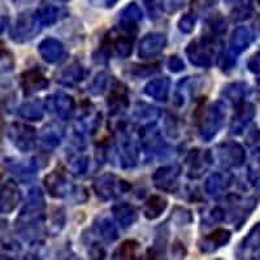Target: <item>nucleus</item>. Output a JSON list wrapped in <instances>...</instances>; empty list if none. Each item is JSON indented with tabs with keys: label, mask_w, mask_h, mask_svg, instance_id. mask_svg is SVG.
I'll return each instance as SVG.
<instances>
[{
	"label": "nucleus",
	"mask_w": 260,
	"mask_h": 260,
	"mask_svg": "<svg viewBox=\"0 0 260 260\" xmlns=\"http://www.w3.org/2000/svg\"><path fill=\"white\" fill-rule=\"evenodd\" d=\"M112 46L118 56L127 57L132 53L133 39H130V37H118L115 42H112Z\"/></svg>",
	"instance_id": "28"
},
{
	"label": "nucleus",
	"mask_w": 260,
	"mask_h": 260,
	"mask_svg": "<svg viewBox=\"0 0 260 260\" xmlns=\"http://www.w3.org/2000/svg\"><path fill=\"white\" fill-rule=\"evenodd\" d=\"M94 189L96 191L98 197H101L102 199L107 201V199L115 198L116 195L120 191H125L127 189V185L125 181L117 180L113 176H102V177L96 178L94 182Z\"/></svg>",
	"instance_id": "5"
},
{
	"label": "nucleus",
	"mask_w": 260,
	"mask_h": 260,
	"mask_svg": "<svg viewBox=\"0 0 260 260\" xmlns=\"http://www.w3.org/2000/svg\"><path fill=\"white\" fill-rule=\"evenodd\" d=\"M0 129H2V117H0Z\"/></svg>",
	"instance_id": "35"
},
{
	"label": "nucleus",
	"mask_w": 260,
	"mask_h": 260,
	"mask_svg": "<svg viewBox=\"0 0 260 260\" xmlns=\"http://www.w3.org/2000/svg\"><path fill=\"white\" fill-rule=\"evenodd\" d=\"M38 50L43 60L51 62V64L60 61L65 56L64 46L61 45V42L55 38H47L45 41H42Z\"/></svg>",
	"instance_id": "10"
},
{
	"label": "nucleus",
	"mask_w": 260,
	"mask_h": 260,
	"mask_svg": "<svg viewBox=\"0 0 260 260\" xmlns=\"http://www.w3.org/2000/svg\"><path fill=\"white\" fill-rule=\"evenodd\" d=\"M137 248H138L137 242H134V241H126V242H124L117 248V251L115 252V257H120V259H133L137 252Z\"/></svg>",
	"instance_id": "29"
},
{
	"label": "nucleus",
	"mask_w": 260,
	"mask_h": 260,
	"mask_svg": "<svg viewBox=\"0 0 260 260\" xmlns=\"http://www.w3.org/2000/svg\"><path fill=\"white\" fill-rule=\"evenodd\" d=\"M107 83H108V78L106 77V74H99L94 80V82L91 83L90 91L95 95L102 94L104 91V89L107 87Z\"/></svg>",
	"instance_id": "31"
},
{
	"label": "nucleus",
	"mask_w": 260,
	"mask_h": 260,
	"mask_svg": "<svg viewBox=\"0 0 260 260\" xmlns=\"http://www.w3.org/2000/svg\"><path fill=\"white\" fill-rule=\"evenodd\" d=\"M167 208V201L159 195H154L151 197L147 202L145 203V207H143V213L147 219L154 220L157 219L160 215H161Z\"/></svg>",
	"instance_id": "19"
},
{
	"label": "nucleus",
	"mask_w": 260,
	"mask_h": 260,
	"mask_svg": "<svg viewBox=\"0 0 260 260\" xmlns=\"http://www.w3.org/2000/svg\"><path fill=\"white\" fill-rule=\"evenodd\" d=\"M61 130L59 127H46L42 136V145L46 148L56 147L61 141Z\"/></svg>",
	"instance_id": "25"
},
{
	"label": "nucleus",
	"mask_w": 260,
	"mask_h": 260,
	"mask_svg": "<svg viewBox=\"0 0 260 260\" xmlns=\"http://www.w3.org/2000/svg\"><path fill=\"white\" fill-rule=\"evenodd\" d=\"M21 198H22V195H21L17 183L13 181H7L0 189V212H13L21 202Z\"/></svg>",
	"instance_id": "6"
},
{
	"label": "nucleus",
	"mask_w": 260,
	"mask_h": 260,
	"mask_svg": "<svg viewBox=\"0 0 260 260\" xmlns=\"http://www.w3.org/2000/svg\"><path fill=\"white\" fill-rule=\"evenodd\" d=\"M96 232L103 240L110 241V242L117 238V232H116L115 225L107 219L99 220V222L96 224Z\"/></svg>",
	"instance_id": "26"
},
{
	"label": "nucleus",
	"mask_w": 260,
	"mask_h": 260,
	"mask_svg": "<svg viewBox=\"0 0 260 260\" xmlns=\"http://www.w3.org/2000/svg\"><path fill=\"white\" fill-rule=\"evenodd\" d=\"M180 167L178 166H169L162 167L157 169V172L154 175V182L159 189L166 190V191H172L175 190L177 185V178L180 176Z\"/></svg>",
	"instance_id": "9"
},
{
	"label": "nucleus",
	"mask_w": 260,
	"mask_h": 260,
	"mask_svg": "<svg viewBox=\"0 0 260 260\" xmlns=\"http://www.w3.org/2000/svg\"><path fill=\"white\" fill-rule=\"evenodd\" d=\"M224 107L221 103H215L207 108L201 118V136L206 141H210L215 136L224 122Z\"/></svg>",
	"instance_id": "1"
},
{
	"label": "nucleus",
	"mask_w": 260,
	"mask_h": 260,
	"mask_svg": "<svg viewBox=\"0 0 260 260\" xmlns=\"http://www.w3.org/2000/svg\"><path fill=\"white\" fill-rule=\"evenodd\" d=\"M69 167H71L74 175H82L87 168V159L85 156H81V155H76L69 160Z\"/></svg>",
	"instance_id": "30"
},
{
	"label": "nucleus",
	"mask_w": 260,
	"mask_h": 260,
	"mask_svg": "<svg viewBox=\"0 0 260 260\" xmlns=\"http://www.w3.org/2000/svg\"><path fill=\"white\" fill-rule=\"evenodd\" d=\"M113 213H115L116 219L122 228L133 225L137 220L136 210L129 204H118V206L113 207Z\"/></svg>",
	"instance_id": "21"
},
{
	"label": "nucleus",
	"mask_w": 260,
	"mask_h": 260,
	"mask_svg": "<svg viewBox=\"0 0 260 260\" xmlns=\"http://www.w3.org/2000/svg\"><path fill=\"white\" fill-rule=\"evenodd\" d=\"M83 71L81 68V65L78 64H72L69 65L68 68H65L64 71L60 74V83L65 86H73L77 82H80L82 80Z\"/></svg>",
	"instance_id": "22"
},
{
	"label": "nucleus",
	"mask_w": 260,
	"mask_h": 260,
	"mask_svg": "<svg viewBox=\"0 0 260 260\" xmlns=\"http://www.w3.org/2000/svg\"><path fill=\"white\" fill-rule=\"evenodd\" d=\"M21 86L25 95H32L45 90L48 86V80L39 69H29L21 76Z\"/></svg>",
	"instance_id": "7"
},
{
	"label": "nucleus",
	"mask_w": 260,
	"mask_h": 260,
	"mask_svg": "<svg viewBox=\"0 0 260 260\" xmlns=\"http://www.w3.org/2000/svg\"><path fill=\"white\" fill-rule=\"evenodd\" d=\"M229 238H231V233H229V232L224 231V229H219V231L213 232L212 234L206 237V240L204 241H206L207 245H210L211 247H212V250H216V248L220 247V246H224L225 243L229 241Z\"/></svg>",
	"instance_id": "27"
},
{
	"label": "nucleus",
	"mask_w": 260,
	"mask_h": 260,
	"mask_svg": "<svg viewBox=\"0 0 260 260\" xmlns=\"http://www.w3.org/2000/svg\"><path fill=\"white\" fill-rule=\"evenodd\" d=\"M186 53L191 64L207 68L213 61L215 48H213V43L211 39L202 38L201 41L191 43L186 50Z\"/></svg>",
	"instance_id": "2"
},
{
	"label": "nucleus",
	"mask_w": 260,
	"mask_h": 260,
	"mask_svg": "<svg viewBox=\"0 0 260 260\" xmlns=\"http://www.w3.org/2000/svg\"><path fill=\"white\" fill-rule=\"evenodd\" d=\"M120 156L124 167H133L137 162V151L136 146L132 142V139L127 136H122L121 143H120Z\"/></svg>",
	"instance_id": "18"
},
{
	"label": "nucleus",
	"mask_w": 260,
	"mask_h": 260,
	"mask_svg": "<svg viewBox=\"0 0 260 260\" xmlns=\"http://www.w3.org/2000/svg\"><path fill=\"white\" fill-rule=\"evenodd\" d=\"M210 160L208 154L201 152L199 150L192 151L189 159H187L190 177H199L203 173V171H206L207 166L210 164Z\"/></svg>",
	"instance_id": "14"
},
{
	"label": "nucleus",
	"mask_w": 260,
	"mask_h": 260,
	"mask_svg": "<svg viewBox=\"0 0 260 260\" xmlns=\"http://www.w3.org/2000/svg\"><path fill=\"white\" fill-rule=\"evenodd\" d=\"M45 186L53 198H62L68 192V181L61 172L53 171L45 178Z\"/></svg>",
	"instance_id": "11"
},
{
	"label": "nucleus",
	"mask_w": 260,
	"mask_h": 260,
	"mask_svg": "<svg viewBox=\"0 0 260 260\" xmlns=\"http://www.w3.org/2000/svg\"><path fill=\"white\" fill-rule=\"evenodd\" d=\"M145 92L156 101H166L169 92V80L166 77L152 80L146 86Z\"/></svg>",
	"instance_id": "17"
},
{
	"label": "nucleus",
	"mask_w": 260,
	"mask_h": 260,
	"mask_svg": "<svg viewBox=\"0 0 260 260\" xmlns=\"http://www.w3.org/2000/svg\"><path fill=\"white\" fill-rule=\"evenodd\" d=\"M9 138L18 150L26 152L36 145V129L25 124H13L9 129Z\"/></svg>",
	"instance_id": "4"
},
{
	"label": "nucleus",
	"mask_w": 260,
	"mask_h": 260,
	"mask_svg": "<svg viewBox=\"0 0 260 260\" xmlns=\"http://www.w3.org/2000/svg\"><path fill=\"white\" fill-rule=\"evenodd\" d=\"M240 147L232 143H222L217 147L216 154H217V160L221 166H237L240 161H237V155H240Z\"/></svg>",
	"instance_id": "16"
},
{
	"label": "nucleus",
	"mask_w": 260,
	"mask_h": 260,
	"mask_svg": "<svg viewBox=\"0 0 260 260\" xmlns=\"http://www.w3.org/2000/svg\"><path fill=\"white\" fill-rule=\"evenodd\" d=\"M178 26H180L181 31L191 32L195 26V17H192L191 15L183 16V17L180 20V22H178Z\"/></svg>",
	"instance_id": "32"
},
{
	"label": "nucleus",
	"mask_w": 260,
	"mask_h": 260,
	"mask_svg": "<svg viewBox=\"0 0 260 260\" xmlns=\"http://www.w3.org/2000/svg\"><path fill=\"white\" fill-rule=\"evenodd\" d=\"M248 43V32L247 30L240 27L233 32V37L231 39V51L234 53H238L246 48Z\"/></svg>",
	"instance_id": "24"
},
{
	"label": "nucleus",
	"mask_w": 260,
	"mask_h": 260,
	"mask_svg": "<svg viewBox=\"0 0 260 260\" xmlns=\"http://www.w3.org/2000/svg\"><path fill=\"white\" fill-rule=\"evenodd\" d=\"M61 2H68V0H61Z\"/></svg>",
	"instance_id": "36"
},
{
	"label": "nucleus",
	"mask_w": 260,
	"mask_h": 260,
	"mask_svg": "<svg viewBox=\"0 0 260 260\" xmlns=\"http://www.w3.org/2000/svg\"><path fill=\"white\" fill-rule=\"evenodd\" d=\"M168 68L171 69L173 73H178V72H181L185 68V65H183V61L178 56H172L171 59L168 60Z\"/></svg>",
	"instance_id": "33"
},
{
	"label": "nucleus",
	"mask_w": 260,
	"mask_h": 260,
	"mask_svg": "<svg viewBox=\"0 0 260 260\" xmlns=\"http://www.w3.org/2000/svg\"><path fill=\"white\" fill-rule=\"evenodd\" d=\"M34 16L42 26H50V25L55 24L64 17L65 11L61 8H57V7L48 6L38 9Z\"/></svg>",
	"instance_id": "15"
},
{
	"label": "nucleus",
	"mask_w": 260,
	"mask_h": 260,
	"mask_svg": "<svg viewBox=\"0 0 260 260\" xmlns=\"http://www.w3.org/2000/svg\"><path fill=\"white\" fill-rule=\"evenodd\" d=\"M226 186L228 183L224 173H215V175H212L207 180L206 190H207V192H210L211 195H219L224 191Z\"/></svg>",
	"instance_id": "23"
},
{
	"label": "nucleus",
	"mask_w": 260,
	"mask_h": 260,
	"mask_svg": "<svg viewBox=\"0 0 260 260\" xmlns=\"http://www.w3.org/2000/svg\"><path fill=\"white\" fill-rule=\"evenodd\" d=\"M18 112H20L21 117L25 118V120H29V121H39L45 115L43 106L39 101L27 102V103L22 104Z\"/></svg>",
	"instance_id": "20"
},
{
	"label": "nucleus",
	"mask_w": 260,
	"mask_h": 260,
	"mask_svg": "<svg viewBox=\"0 0 260 260\" xmlns=\"http://www.w3.org/2000/svg\"><path fill=\"white\" fill-rule=\"evenodd\" d=\"M166 46L167 38L162 34H159V32L147 34L139 45V56L142 59H150V57L156 56L166 48Z\"/></svg>",
	"instance_id": "8"
},
{
	"label": "nucleus",
	"mask_w": 260,
	"mask_h": 260,
	"mask_svg": "<svg viewBox=\"0 0 260 260\" xmlns=\"http://www.w3.org/2000/svg\"><path fill=\"white\" fill-rule=\"evenodd\" d=\"M6 25H7V18L6 17H0V34L3 32Z\"/></svg>",
	"instance_id": "34"
},
{
	"label": "nucleus",
	"mask_w": 260,
	"mask_h": 260,
	"mask_svg": "<svg viewBox=\"0 0 260 260\" xmlns=\"http://www.w3.org/2000/svg\"><path fill=\"white\" fill-rule=\"evenodd\" d=\"M41 26L42 25L37 21L36 16H20L11 31V38L18 43H24V42L30 41L36 34H38Z\"/></svg>",
	"instance_id": "3"
},
{
	"label": "nucleus",
	"mask_w": 260,
	"mask_h": 260,
	"mask_svg": "<svg viewBox=\"0 0 260 260\" xmlns=\"http://www.w3.org/2000/svg\"><path fill=\"white\" fill-rule=\"evenodd\" d=\"M142 20V12L137 4L132 3L122 9L120 15V29L125 31H132V29H136L137 24Z\"/></svg>",
	"instance_id": "12"
},
{
	"label": "nucleus",
	"mask_w": 260,
	"mask_h": 260,
	"mask_svg": "<svg viewBox=\"0 0 260 260\" xmlns=\"http://www.w3.org/2000/svg\"><path fill=\"white\" fill-rule=\"evenodd\" d=\"M51 102H52V108L60 118H69L74 112L76 103H74L73 98L69 95L59 92L51 98Z\"/></svg>",
	"instance_id": "13"
}]
</instances>
